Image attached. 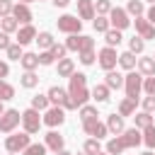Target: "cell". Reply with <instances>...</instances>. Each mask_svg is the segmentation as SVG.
Wrapping results in <instances>:
<instances>
[{"mask_svg": "<svg viewBox=\"0 0 155 155\" xmlns=\"http://www.w3.org/2000/svg\"><path fill=\"white\" fill-rule=\"evenodd\" d=\"M143 143V133H140V128H124V133H119L116 138H111L109 143H107V153L109 155H119V153H124L126 148H136V145H140Z\"/></svg>", "mask_w": 155, "mask_h": 155, "instance_id": "obj_1", "label": "cell"}, {"mask_svg": "<svg viewBox=\"0 0 155 155\" xmlns=\"http://www.w3.org/2000/svg\"><path fill=\"white\" fill-rule=\"evenodd\" d=\"M48 104H51V102H48V97H46V94H36V97H31V107H34L36 111H46V109H48Z\"/></svg>", "mask_w": 155, "mask_h": 155, "instance_id": "obj_34", "label": "cell"}, {"mask_svg": "<svg viewBox=\"0 0 155 155\" xmlns=\"http://www.w3.org/2000/svg\"><path fill=\"white\" fill-rule=\"evenodd\" d=\"M75 73V63L70 58H61L58 61V78H70Z\"/></svg>", "mask_w": 155, "mask_h": 155, "instance_id": "obj_23", "label": "cell"}, {"mask_svg": "<svg viewBox=\"0 0 155 155\" xmlns=\"http://www.w3.org/2000/svg\"><path fill=\"white\" fill-rule=\"evenodd\" d=\"M56 155H73V153H68V150H58Z\"/></svg>", "mask_w": 155, "mask_h": 155, "instance_id": "obj_53", "label": "cell"}, {"mask_svg": "<svg viewBox=\"0 0 155 155\" xmlns=\"http://www.w3.org/2000/svg\"><path fill=\"white\" fill-rule=\"evenodd\" d=\"M19 85L27 87V90H34V87L39 85V75H36L34 70H24V75L19 78Z\"/></svg>", "mask_w": 155, "mask_h": 155, "instance_id": "obj_24", "label": "cell"}, {"mask_svg": "<svg viewBox=\"0 0 155 155\" xmlns=\"http://www.w3.org/2000/svg\"><path fill=\"white\" fill-rule=\"evenodd\" d=\"M119 65L126 68V70H133V68H136V53H131V51L119 53Z\"/></svg>", "mask_w": 155, "mask_h": 155, "instance_id": "obj_27", "label": "cell"}, {"mask_svg": "<svg viewBox=\"0 0 155 155\" xmlns=\"http://www.w3.org/2000/svg\"><path fill=\"white\" fill-rule=\"evenodd\" d=\"M82 131L87 133V136H92V138H97V140H102L109 131H107V124H102L99 119H90V121H82Z\"/></svg>", "mask_w": 155, "mask_h": 155, "instance_id": "obj_12", "label": "cell"}, {"mask_svg": "<svg viewBox=\"0 0 155 155\" xmlns=\"http://www.w3.org/2000/svg\"><path fill=\"white\" fill-rule=\"evenodd\" d=\"M143 143L148 148H155V124H150V126L143 128Z\"/></svg>", "mask_w": 155, "mask_h": 155, "instance_id": "obj_36", "label": "cell"}, {"mask_svg": "<svg viewBox=\"0 0 155 155\" xmlns=\"http://www.w3.org/2000/svg\"><path fill=\"white\" fill-rule=\"evenodd\" d=\"M82 155H85V153H82Z\"/></svg>", "mask_w": 155, "mask_h": 155, "instance_id": "obj_60", "label": "cell"}, {"mask_svg": "<svg viewBox=\"0 0 155 155\" xmlns=\"http://www.w3.org/2000/svg\"><path fill=\"white\" fill-rule=\"evenodd\" d=\"M34 39H36V29L31 24H22V29H17V44L19 46H27Z\"/></svg>", "mask_w": 155, "mask_h": 155, "instance_id": "obj_16", "label": "cell"}, {"mask_svg": "<svg viewBox=\"0 0 155 155\" xmlns=\"http://www.w3.org/2000/svg\"><path fill=\"white\" fill-rule=\"evenodd\" d=\"M124 87H126V97L138 99V94H140V90H143V75L131 70L128 75H124Z\"/></svg>", "mask_w": 155, "mask_h": 155, "instance_id": "obj_3", "label": "cell"}, {"mask_svg": "<svg viewBox=\"0 0 155 155\" xmlns=\"http://www.w3.org/2000/svg\"><path fill=\"white\" fill-rule=\"evenodd\" d=\"M19 2H24V5H29V2H36V0H19Z\"/></svg>", "mask_w": 155, "mask_h": 155, "instance_id": "obj_54", "label": "cell"}, {"mask_svg": "<svg viewBox=\"0 0 155 155\" xmlns=\"http://www.w3.org/2000/svg\"><path fill=\"white\" fill-rule=\"evenodd\" d=\"M46 97H48V102H51L53 107L75 109V107H73V102H70V97H68V90H63V87H58V85H53V87L46 92Z\"/></svg>", "mask_w": 155, "mask_h": 155, "instance_id": "obj_4", "label": "cell"}, {"mask_svg": "<svg viewBox=\"0 0 155 155\" xmlns=\"http://www.w3.org/2000/svg\"><path fill=\"white\" fill-rule=\"evenodd\" d=\"M78 15H80V19H94V2L92 0H78Z\"/></svg>", "mask_w": 155, "mask_h": 155, "instance_id": "obj_20", "label": "cell"}, {"mask_svg": "<svg viewBox=\"0 0 155 155\" xmlns=\"http://www.w3.org/2000/svg\"><path fill=\"white\" fill-rule=\"evenodd\" d=\"M46 150H48V148H46L44 143H29L22 153H24V155H46Z\"/></svg>", "mask_w": 155, "mask_h": 155, "instance_id": "obj_37", "label": "cell"}, {"mask_svg": "<svg viewBox=\"0 0 155 155\" xmlns=\"http://www.w3.org/2000/svg\"><path fill=\"white\" fill-rule=\"evenodd\" d=\"M153 58H155V56H153Z\"/></svg>", "mask_w": 155, "mask_h": 155, "instance_id": "obj_61", "label": "cell"}, {"mask_svg": "<svg viewBox=\"0 0 155 155\" xmlns=\"http://www.w3.org/2000/svg\"><path fill=\"white\" fill-rule=\"evenodd\" d=\"M12 2L10 0H0V17H5V15H12Z\"/></svg>", "mask_w": 155, "mask_h": 155, "instance_id": "obj_48", "label": "cell"}, {"mask_svg": "<svg viewBox=\"0 0 155 155\" xmlns=\"http://www.w3.org/2000/svg\"><path fill=\"white\" fill-rule=\"evenodd\" d=\"M92 27L97 29V31H107V29H111V24H109V17L107 15H97V19H92Z\"/></svg>", "mask_w": 155, "mask_h": 155, "instance_id": "obj_33", "label": "cell"}, {"mask_svg": "<svg viewBox=\"0 0 155 155\" xmlns=\"http://www.w3.org/2000/svg\"><path fill=\"white\" fill-rule=\"evenodd\" d=\"M150 124H153V114H150V111L136 114V128H145V126H150Z\"/></svg>", "mask_w": 155, "mask_h": 155, "instance_id": "obj_38", "label": "cell"}, {"mask_svg": "<svg viewBox=\"0 0 155 155\" xmlns=\"http://www.w3.org/2000/svg\"><path fill=\"white\" fill-rule=\"evenodd\" d=\"M82 153H85V155H99V153H102V143H99L97 138H87L85 145H82Z\"/></svg>", "mask_w": 155, "mask_h": 155, "instance_id": "obj_30", "label": "cell"}, {"mask_svg": "<svg viewBox=\"0 0 155 155\" xmlns=\"http://www.w3.org/2000/svg\"><path fill=\"white\" fill-rule=\"evenodd\" d=\"M104 41H107V46H111V48L119 46V44H121V31H119V29H107V31H104Z\"/></svg>", "mask_w": 155, "mask_h": 155, "instance_id": "obj_31", "label": "cell"}, {"mask_svg": "<svg viewBox=\"0 0 155 155\" xmlns=\"http://www.w3.org/2000/svg\"><path fill=\"white\" fill-rule=\"evenodd\" d=\"M65 48L68 51H87V48H94V39L85 36V34H68V41H65Z\"/></svg>", "mask_w": 155, "mask_h": 155, "instance_id": "obj_5", "label": "cell"}, {"mask_svg": "<svg viewBox=\"0 0 155 155\" xmlns=\"http://www.w3.org/2000/svg\"><path fill=\"white\" fill-rule=\"evenodd\" d=\"M2 111H5V109H2V102H0V114H2Z\"/></svg>", "mask_w": 155, "mask_h": 155, "instance_id": "obj_56", "label": "cell"}, {"mask_svg": "<svg viewBox=\"0 0 155 155\" xmlns=\"http://www.w3.org/2000/svg\"><path fill=\"white\" fill-rule=\"evenodd\" d=\"M143 48H145V41H143L140 36L128 39V51H131V53H143Z\"/></svg>", "mask_w": 155, "mask_h": 155, "instance_id": "obj_40", "label": "cell"}, {"mask_svg": "<svg viewBox=\"0 0 155 155\" xmlns=\"http://www.w3.org/2000/svg\"><path fill=\"white\" fill-rule=\"evenodd\" d=\"M7 75H10V65H7L5 61H0V80H2V78H7Z\"/></svg>", "mask_w": 155, "mask_h": 155, "instance_id": "obj_50", "label": "cell"}, {"mask_svg": "<svg viewBox=\"0 0 155 155\" xmlns=\"http://www.w3.org/2000/svg\"><path fill=\"white\" fill-rule=\"evenodd\" d=\"M94 58H97V56H94V48L80 51V63H82V65H92V63H94Z\"/></svg>", "mask_w": 155, "mask_h": 155, "instance_id": "obj_42", "label": "cell"}, {"mask_svg": "<svg viewBox=\"0 0 155 155\" xmlns=\"http://www.w3.org/2000/svg\"><path fill=\"white\" fill-rule=\"evenodd\" d=\"M48 51H51V56H53V58H58V61H61V58H65V51H68V48H65L63 44H53Z\"/></svg>", "mask_w": 155, "mask_h": 155, "instance_id": "obj_44", "label": "cell"}, {"mask_svg": "<svg viewBox=\"0 0 155 155\" xmlns=\"http://www.w3.org/2000/svg\"><path fill=\"white\" fill-rule=\"evenodd\" d=\"M143 111H155V94H148L145 99H143Z\"/></svg>", "mask_w": 155, "mask_h": 155, "instance_id": "obj_47", "label": "cell"}, {"mask_svg": "<svg viewBox=\"0 0 155 155\" xmlns=\"http://www.w3.org/2000/svg\"><path fill=\"white\" fill-rule=\"evenodd\" d=\"M63 121H65V111H63V107H48V109L44 111V119H41V124H46V126H51V128L61 126Z\"/></svg>", "mask_w": 155, "mask_h": 155, "instance_id": "obj_11", "label": "cell"}, {"mask_svg": "<svg viewBox=\"0 0 155 155\" xmlns=\"http://www.w3.org/2000/svg\"><path fill=\"white\" fill-rule=\"evenodd\" d=\"M12 97H15V87H12L10 82L0 80V102H5V99H12Z\"/></svg>", "mask_w": 155, "mask_h": 155, "instance_id": "obj_39", "label": "cell"}, {"mask_svg": "<svg viewBox=\"0 0 155 155\" xmlns=\"http://www.w3.org/2000/svg\"><path fill=\"white\" fill-rule=\"evenodd\" d=\"M44 145H46L48 150L58 153V150H63V136L56 133V131H48V133L44 136Z\"/></svg>", "mask_w": 155, "mask_h": 155, "instance_id": "obj_17", "label": "cell"}, {"mask_svg": "<svg viewBox=\"0 0 155 155\" xmlns=\"http://www.w3.org/2000/svg\"><path fill=\"white\" fill-rule=\"evenodd\" d=\"M99 155H109V153H99Z\"/></svg>", "mask_w": 155, "mask_h": 155, "instance_id": "obj_59", "label": "cell"}, {"mask_svg": "<svg viewBox=\"0 0 155 155\" xmlns=\"http://www.w3.org/2000/svg\"><path fill=\"white\" fill-rule=\"evenodd\" d=\"M58 29L65 31V34H80L82 19L75 17V15H63V17H58Z\"/></svg>", "mask_w": 155, "mask_h": 155, "instance_id": "obj_9", "label": "cell"}, {"mask_svg": "<svg viewBox=\"0 0 155 155\" xmlns=\"http://www.w3.org/2000/svg\"><path fill=\"white\" fill-rule=\"evenodd\" d=\"M148 22H150V24L155 27V5H153V7L148 10Z\"/></svg>", "mask_w": 155, "mask_h": 155, "instance_id": "obj_51", "label": "cell"}, {"mask_svg": "<svg viewBox=\"0 0 155 155\" xmlns=\"http://www.w3.org/2000/svg\"><path fill=\"white\" fill-rule=\"evenodd\" d=\"M12 17L19 22V24H31V10H29V5H24V2H17L15 7H12Z\"/></svg>", "mask_w": 155, "mask_h": 155, "instance_id": "obj_14", "label": "cell"}, {"mask_svg": "<svg viewBox=\"0 0 155 155\" xmlns=\"http://www.w3.org/2000/svg\"><path fill=\"white\" fill-rule=\"evenodd\" d=\"M99 114H97V107H92V104H82L80 107V121H90V119H97Z\"/></svg>", "mask_w": 155, "mask_h": 155, "instance_id": "obj_32", "label": "cell"}, {"mask_svg": "<svg viewBox=\"0 0 155 155\" xmlns=\"http://www.w3.org/2000/svg\"><path fill=\"white\" fill-rule=\"evenodd\" d=\"M136 104H138V99H131V97L121 99V104H119V114H121V116H131V114L136 111Z\"/></svg>", "mask_w": 155, "mask_h": 155, "instance_id": "obj_29", "label": "cell"}, {"mask_svg": "<svg viewBox=\"0 0 155 155\" xmlns=\"http://www.w3.org/2000/svg\"><path fill=\"white\" fill-rule=\"evenodd\" d=\"M109 24L114 27V29H126L128 24H131V19H128V12L126 10H121V7H111V12H109Z\"/></svg>", "mask_w": 155, "mask_h": 155, "instance_id": "obj_13", "label": "cell"}, {"mask_svg": "<svg viewBox=\"0 0 155 155\" xmlns=\"http://www.w3.org/2000/svg\"><path fill=\"white\" fill-rule=\"evenodd\" d=\"M148 2H150V5H155V0H148Z\"/></svg>", "mask_w": 155, "mask_h": 155, "instance_id": "obj_57", "label": "cell"}, {"mask_svg": "<svg viewBox=\"0 0 155 155\" xmlns=\"http://www.w3.org/2000/svg\"><path fill=\"white\" fill-rule=\"evenodd\" d=\"M51 2H53L56 7H68V5H70V0H51Z\"/></svg>", "mask_w": 155, "mask_h": 155, "instance_id": "obj_52", "label": "cell"}, {"mask_svg": "<svg viewBox=\"0 0 155 155\" xmlns=\"http://www.w3.org/2000/svg\"><path fill=\"white\" fill-rule=\"evenodd\" d=\"M53 61H56V58L51 56V51H41V53H39V65H51Z\"/></svg>", "mask_w": 155, "mask_h": 155, "instance_id": "obj_46", "label": "cell"}, {"mask_svg": "<svg viewBox=\"0 0 155 155\" xmlns=\"http://www.w3.org/2000/svg\"><path fill=\"white\" fill-rule=\"evenodd\" d=\"M136 31H138V36L143 41L145 39H155V27L148 19H143V17H136Z\"/></svg>", "mask_w": 155, "mask_h": 155, "instance_id": "obj_15", "label": "cell"}, {"mask_svg": "<svg viewBox=\"0 0 155 155\" xmlns=\"http://www.w3.org/2000/svg\"><path fill=\"white\" fill-rule=\"evenodd\" d=\"M7 155H17V153H7Z\"/></svg>", "mask_w": 155, "mask_h": 155, "instance_id": "obj_58", "label": "cell"}, {"mask_svg": "<svg viewBox=\"0 0 155 155\" xmlns=\"http://www.w3.org/2000/svg\"><path fill=\"white\" fill-rule=\"evenodd\" d=\"M0 29H2L5 34H12V31L19 29V22H17L12 15H5V17H0Z\"/></svg>", "mask_w": 155, "mask_h": 155, "instance_id": "obj_22", "label": "cell"}, {"mask_svg": "<svg viewBox=\"0 0 155 155\" xmlns=\"http://www.w3.org/2000/svg\"><path fill=\"white\" fill-rule=\"evenodd\" d=\"M90 97H92L94 102H107V99H109V87H107V85H94L92 92H90Z\"/></svg>", "mask_w": 155, "mask_h": 155, "instance_id": "obj_28", "label": "cell"}, {"mask_svg": "<svg viewBox=\"0 0 155 155\" xmlns=\"http://www.w3.org/2000/svg\"><path fill=\"white\" fill-rule=\"evenodd\" d=\"M7 46H10V34H5V31H0V48L5 51Z\"/></svg>", "mask_w": 155, "mask_h": 155, "instance_id": "obj_49", "label": "cell"}, {"mask_svg": "<svg viewBox=\"0 0 155 155\" xmlns=\"http://www.w3.org/2000/svg\"><path fill=\"white\" fill-rule=\"evenodd\" d=\"M138 70L140 75H155V58L153 56H145V58H138Z\"/></svg>", "mask_w": 155, "mask_h": 155, "instance_id": "obj_21", "label": "cell"}, {"mask_svg": "<svg viewBox=\"0 0 155 155\" xmlns=\"http://www.w3.org/2000/svg\"><path fill=\"white\" fill-rule=\"evenodd\" d=\"M19 63L24 70H34V68H39V53H22Z\"/></svg>", "mask_w": 155, "mask_h": 155, "instance_id": "obj_25", "label": "cell"}, {"mask_svg": "<svg viewBox=\"0 0 155 155\" xmlns=\"http://www.w3.org/2000/svg\"><path fill=\"white\" fill-rule=\"evenodd\" d=\"M5 51H7V58H12V61H19V58H22V53H24L19 44H10Z\"/></svg>", "mask_w": 155, "mask_h": 155, "instance_id": "obj_41", "label": "cell"}, {"mask_svg": "<svg viewBox=\"0 0 155 155\" xmlns=\"http://www.w3.org/2000/svg\"><path fill=\"white\" fill-rule=\"evenodd\" d=\"M22 126H24V131H27L29 136L39 131L41 119H39V111H36L34 107H29V109H24V111H22Z\"/></svg>", "mask_w": 155, "mask_h": 155, "instance_id": "obj_8", "label": "cell"}, {"mask_svg": "<svg viewBox=\"0 0 155 155\" xmlns=\"http://www.w3.org/2000/svg\"><path fill=\"white\" fill-rule=\"evenodd\" d=\"M143 155H155V153H150V150H148V153H143Z\"/></svg>", "mask_w": 155, "mask_h": 155, "instance_id": "obj_55", "label": "cell"}, {"mask_svg": "<svg viewBox=\"0 0 155 155\" xmlns=\"http://www.w3.org/2000/svg\"><path fill=\"white\" fill-rule=\"evenodd\" d=\"M34 41H36L44 51H48V48L56 44V39H53V34H51V31H41V34H36V39H34Z\"/></svg>", "mask_w": 155, "mask_h": 155, "instance_id": "obj_26", "label": "cell"}, {"mask_svg": "<svg viewBox=\"0 0 155 155\" xmlns=\"http://www.w3.org/2000/svg\"><path fill=\"white\" fill-rule=\"evenodd\" d=\"M29 143H31V140H29V133H27V131H24V133H12V136L5 138V148H7V153H22Z\"/></svg>", "mask_w": 155, "mask_h": 155, "instance_id": "obj_7", "label": "cell"}, {"mask_svg": "<svg viewBox=\"0 0 155 155\" xmlns=\"http://www.w3.org/2000/svg\"><path fill=\"white\" fill-rule=\"evenodd\" d=\"M19 121H22V114H19L17 109H5V111L0 114V131H2V133H12V131L19 126Z\"/></svg>", "mask_w": 155, "mask_h": 155, "instance_id": "obj_6", "label": "cell"}, {"mask_svg": "<svg viewBox=\"0 0 155 155\" xmlns=\"http://www.w3.org/2000/svg\"><path fill=\"white\" fill-rule=\"evenodd\" d=\"M94 12L97 15H109L111 12V2L109 0H97L94 2Z\"/></svg>", "mask_w": 155, "mask_h": 155, "instance_id": "obj_43", "label": "cell"}, {"mask_svg": "<svg viewBox=\"0 0 155 155\" xmlns=\"http://www.w3.org/2000/svg\"><path fill=\"white\" fill-rule=\"evenodd\" d=\"M97 58H99V65H102L104 70H114L116 63H119V53H116V48H111V46H104V48L97 53Z\"/></svg>", "mask_w": 155, "mask_h": 155, "instance_id": "obj_10", "label": "cell"}, {"mask_svg": "<svg viewBox=\"0 0 155 155\" xmlns=\"http://www.w3.org/2000/svg\"><path fill=\"white\" fill-rule=\"evenodd\" d=\"M68 97L73 102V107H82L90 99V90H87V75L85 73H73L70 75V85H68Z\"/></svg>", "mask_w": 155, "mask_h": 155, "instance_id": "obj_2", "label": "cell"}, {"mask_svg": "<svg viewBox=\"0 0 155 155\" xmlns=\"http://www.w3.org/2000/svg\"><path fill=\"white\" fill-rule=\"evenodd\" d=\"M104 85H107L109 90H119V87H124V75L116 73V70H107V75H104Z\"/></svg>", "mask_w": 155, "mask_h": 155, "instance_id": "obj_19", "label": "cell"}, {"mask_svg": "<svg viewBox=\"0 0 155 155\" xmlns=\"http://www.w3.org/2000/svg\"><path fill=\"white\" fill-rule=\"evenodd\" d=\"M143 90H145V94H155V75H148L143 80Z\"/></svg>", "mask_w": 155, "mask_h": 155, "instance_id": "obj_45", "label": "cell"}, {"mask_svg": "<svg viewBox=\"0 0 155 155\" xmlns=\"http://www.w3.org/2000/svg\"><path fill=\"white\" fill-rule=\"evenodd\" d=\"M124 116L121 114H111V116H107V131L109 133H114V136H119V133H124Z\"/></svg>", "mask_w": 155, "mask_h": 155, "instance_id": "obj_18", "label": "cell"}, {"mask_svg": "<svg viewBox=\"0 0 155 155\" xmlns=\"http://www.w3.org/2000/svg\"><path fill=\"white\" fill-rule=\"evenodd\" d=\"M143 10H145L143 0H128V5H126V12H128V15H136V17H140Z\"/></svg>", "mask_w": 155, "mask_h": 155, "instance_id": "obj_35", "label": "cell"}]
</instances>
